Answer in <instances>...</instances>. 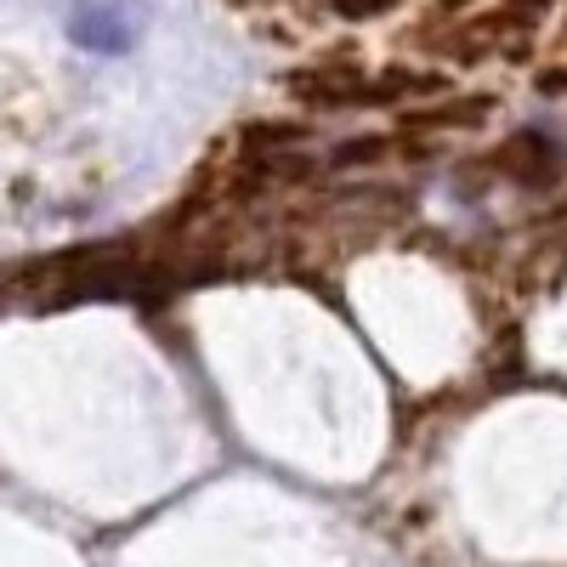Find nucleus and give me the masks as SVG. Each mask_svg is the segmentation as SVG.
<instances>
[{
	"mask_svg": "<svg viewBox=\"0 0 567 567\" xmlns=\"http://www.w3.org/2000/svg\"><path fill=\"white\" fill-rule=\"evenodd\" d=\"M301 136H307L301 125H250V131H245L250 148H272V154H278V148H296Z\"/></svg>",
	"mask_w": 567,
	"mask_h": 567,
	"instance_id": "4",
	"label": "nucleus"
},
{
	"mask_svg": "<svg viewBox=\"0 0 567 567\" xmlns=\"http://www.w3.org/2000/svg\"><path fill=\"white\" fill-rule=\"evenodd\" d=\"M550 7H556V0H511L516 18H534V12H550Z\"/></svg>",
	"mask_w": 567,
	"mask_h": 567,
	"instance_id": "7",
	"label": "nucleus"
},
{
	"mask_svg": "<svg viewBox=\"0 0 567 567\" xmlns=\"http://www.w3.org/2000/svg\"><path fill=\"white\" fill-rule=\"evenodd\" d=\"M539 91H545V97H567V63L539 69Z\"/></svg>",
	"mask_w": 567,
	"mask_h": 567,
	"instance_id": "6",
	"label": "nucleus"
},
{
	"mask_svg": "<svg viewBox=\"0 0 567 567\" xmlns=\"http://www.w3.org/2000/svg\"><path fill=\"white\" fill-rule=\"evenodd\" d=\"M69 40L85 45V52H125V45L136 40V29L125 23L120 7H80L69 18Z\"/></svg>",
	"mask_w": 567,
	"mask_h": 567,
	"instance_id": "2",
	"label": "nucleus"
},
{
	"mask_svg": "<svg viewBox=\"0 0 567 567\" xmlns=\"http://www.w3.org/2000/svg\"><path fill=\"white\" fill-rule=\"evenodd\" d=\"M398 148H403L398 136H347V142L329 148V171H369V165L392 159Z\"/></svg>",
	"mask_w": 567,
	"mask_h": 567,
	"instance_id": "3",
	"label": "nucleus"
},
{
	"mask_svg": "<svg viewBox=\"0 0 567 567\" xmlns=\"http://www.w3.org/2000/svg\"><path fill=\"white\" fill-rule=\"evenodd\" d=\"M443 7H471V0H443Z\"/></svg>",
	"mask_w": 567,
	"mask_h": 567,
	"instance_id": "8",
	"label": "nucleus"
},
{
	"mask_svg": "<svg viewBox=\"0 0 567 567\" xmlns=\"http://www.w3.org/2000/svg\"><path fill=\"white\" fill-rule=\"evenodd\" d=\"M398 7V0H329V12L347 18V23H374V18H386Z\"/></svg>",
	"mask_w": 567,
	"mask_h": 567,
	"instance_id": "5",
	"label": "nucleus"
},
{
	"mask_svg": "<svg viewBox=\"0 0 567 567\" xmlns=\"http://www.w3.org/2000/svg\"><path fill=\"white\" fill-rule=\"evenodd\" d=\"M494 97H449V103H425V109H403V136H443V131H477L488 125Z\"/></svg>",
	"mask_w": 567,
	"mask_h": 567,
	"instance_id": "1",
	"label": "nucleus"
}]
</instances>
